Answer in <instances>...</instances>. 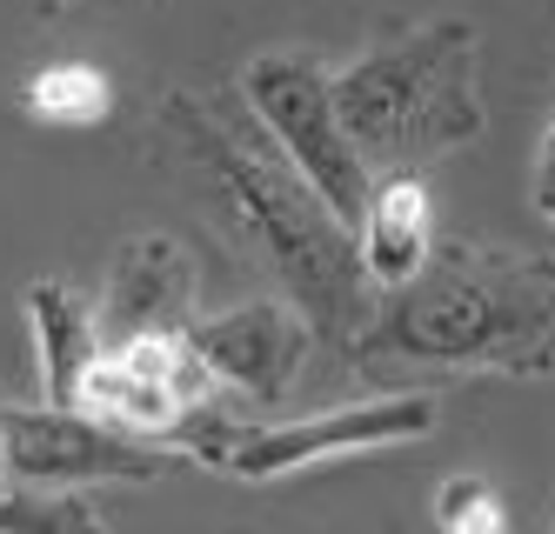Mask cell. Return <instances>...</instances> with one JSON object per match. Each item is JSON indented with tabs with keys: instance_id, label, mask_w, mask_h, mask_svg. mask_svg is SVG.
Returning a JSON list of instances; mask_svg holds the SVG:
<instances>
[{
	"instance_id": "obj_1",
	"label": "cell",
	"mask_w": 555,
	"mask_h": 534,
	"mask_svg": "<svg viewBox=\"0 0 555 534\" xmlns=\"http://www.w3.org/2000/svg\"><path fill=\"white\" fill-rule=\"evenodd\" d=\"M162 128L194 168L202 194L221 208V221L248 240V255L261 268H274L282 295L308 314V327L322 341L348 348L369 327L382 287L362 268L354 227L295 174V160L274 147V134L255 120L242 88L215 101L175 94L162 107Z\"/></svg>"
},
{
	"instance_id": "obj_2",
	"label": "cell",
	"mask_w": 555,
	"mask_h": 534,
	"mask_svg": "<svg viewBox=\"0 0 555 534\" xmlns=\"http://www.w3.org/2000/svg\"><path fill=\"white\" fill-rule=\"evenodd\" d=\"M348 361L395 381L555 375V255L442 240L402 287H382Z\"/></svg>"
},
{
	"instance_id": "obj_3",
	"label": "cell",
	"mask_w": 555,
	"mask_h": 534,
	"mask_svg": "<svg viewBox=\"0 0 555 534\" xmlns=\"http://www.w3.org/2000/svg\"><path fill=\"white\" fill-rule=\"evenodd\" d=\"M475 54H482V40L468 21H428L328 74L335 107L369 168L422 174L428 160L482 141L489 107L475 88Z\"/></svg>"
},
{
	"instance_id": "obj_4",
	"label": "cell",
	"mask_w": 555,
	"mask_h": 534,
	"mask_svg": "<svg viewBox=\"0 0 555 534\" xmlns=\"http://www.w3.org/2000/svg\"><path fill=\"white\" fill-rule=\"evenodd\" d=\"M234 88H242V101L255 107V120L274 134V147L295 160V174L322 194L348 227L362 221L375 168L362 160V147H354V134H348L328 74L314 67L308 54H255Z\"/></svg>"
},
{
	"instance_id": "obj_5",
	"label": "cell",
	"mask_w": 555,
	"mask_h": 534,
	"mask_svg": "<svg viewBox=\"0 0 555 534\" xmlns=\"http://www.w3.org/2000/svg\"><path fill=\"white\" fill-rule=\"evenodd\" d=\"M14 487H94V481H162L181 455L168 441L128 434L88 407H0Z\"/></svg>"
},
{
	"instance_id": "obj_6",
	"label": "cell",
	"mask_w": 555,
	"mask_h": 534,
	"mask_svg": "<svg viewBox=\"0 0 555 534\" xmlns=\"http://www.w3.org/2000/svg\"><path fill=\"white\" fill-rule=\"evenodd\" d=\"M442 415V401L428 388H402V394H375V401H348L308 421H274V428H242V441L228 447L221 474L234 481H288L301 468H322L341 455H369V447H402L422 441Z\"/></svg>"
},
{
	"instance_id": "obj_7",
	"label": "cell",
	"mask_w": 555,
	"mask_h": 534,
	"mask_svg": "<svg viewBox=\"0 0 555 534\" xmlns=\"http://www.w3.org/2000/svg\"><path fill=\"white\" fill-rule=\"evenodd\" d=\"M188 341L202 348V361L215 367V381L234 388V394H248L261 407H282L301 381V367L314 354V327L308 314L282 295V301H242V308H228V314H194L188 321Z\"/></svg>"
},
{
	"instance_id": "obj_8",
	"label": "cell",
	"mask_w": 555,
	"mask_h": 534,
	"mask_svg": "<svg viewBox=\"0 0 555 534\" xmlns=\"http://www.w3.org/2000/svg\"><path fill=\"white\" fill-rule=\"evenodd\" d=\"M194 295H202V268L175 234H128L107 261L101 287V348H121L134 335H181L194 321Z\"/></svg>"
},
{
	"instance_id": "obj_9",
	"label": "cell",
	"mask_w": 555,
	"mask_h": 534,
	"mask_svg": "<svg viewBox=\"0 0 555 534\" xmlns=\"http://www.w3.org/2000/svg\"><path fill=\"white\" fill-rule=\"evenodd\" d=\"M354 248H362V268L375 287H402L428 255H435V200L428 181L409 168H388L369 187V208L354 221Z\"/></svg>"
},
{
	"instance_id": "obj_10",
	"label": "cell",
	"mask_w": 555,
	"mask_h": 534,
	"mask_svg": "<svg viewBox=\"0 0 555 534\" xmlns=\"http://www.w3.org/2000/svg\"><path fill=\"white\" fill-rule=\"evenodd\" d=\"M27 321H34V361H41V401L74 407L81 401V375L101 354V327L81 308V295L61 281H34L27 287Z\"/></svg>"
},
{
	"instance_id": "obj_11",
	"label": "cell",
	"mask_w": 555,
	"mask_h": 534,
	"mask_svg": "<svg viewBox=\"0 0 555 534\" xmlns=\"http://www.w3.org/2000/svg\"><path fill=\"white\" fill-rule=\"evenodd\" d=\"M107 107H114V88L94 61H61V67H41L27 80V114L54 120V128H88Z\"/></svg>"
},
{
	"instance_id": "obj_12",
	"label": "cell",
	"mask_w": 555,
	"mask_h": 534,
	"mask_svg": "<svg viewBox=\"0 0 555 534\" xmlns=\"http://www.w3.org/2000/svg\"><path fill=\"white\" fill-rule=\"evenodd\" d=\"M0 528H21V534L101 528V508L81 487H0Z\"/></svg>"
},
{
	"instance_id": "obj_13",
	"label": "cell",
	"mask_w": 555,
	"mask_h": 534,
	"mask_svg": "<svg viewBox=\"0 0 555 534\" xmlns=\"http://www.w3.org/2000/svg\"><path fill=\"white\" fill-rule=\"evenodd\" d=\"M435 521H442L449 534H495L508 515H502V502L489 495V481L449 474V481H442V495H435Z\"/></svg>"
},
{
	"instance_id": "obj_14",
	"label": "cell",
	"mask_w": 555,
	"mask_h": 534,
	"mask_svg": "<svg viewBox=\"0 0 555 534\" xmlns=\"http://www.w3.org/2000/svg\"><path fill=\"white\" fill-rule=\"evenodd\" d=\"M529 200H535V214L555 227V114H548L542 141H535V181H529Z\"/></svg>"
},
{
	"instance_id": "obj_15",
	"label": "cell",
	"mask_w": 555,
	"mask_h": 534,
	"mask_svg": "<svg viewBox=\"0 0 555 534\" xmlns=\"http://www.w3.org/2000/svg\"><path fill=\"white\" fill-rule=\"evenodd\" d=\"M61 8H67V0H61Z\"/></svg>"
}]
</instances>
